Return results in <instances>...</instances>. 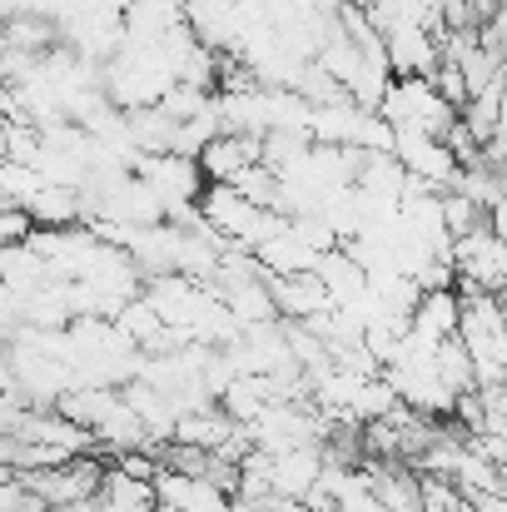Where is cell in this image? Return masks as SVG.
<instances>
[{
  "label": "cell",
  "mask_w": 507,
  "mask_h": 512,
  "mask_svg": "<svg viewBox=\"0 0 507 512\" xmlns=\"http://www.w3.org/2000/svg\"><path fill=\"white\" fill-rule=\"evenodd\" d=\"M135 174H145L150 184H155V194L165 199L169 209H179V204H199L204 199V189H209V174L199 160H189V155H145V165Z\"/></svg>",
  "instance_id": "5b68a950"
},
{
  "label": "cell",
  "mask_w": 507,
  "mask_h": 512,
  "mask_svg": "<svg viewBox=\"0 0 507 512\" xmlns=\"http://www.w3.org/2000/svg\"><path fill=\"white\" fill-rule=\"evenodd\" d=\"M324 463H329L324 443H304V448H284V453H274V463H269V473H274V493L304 503V498L319 488Z\"/></svg>",
  "instance_id": "52a82bcc"
},
{
  "label": "cell",
  "mask_w": 507,
  "mask_h": 512,
  "mask_svg": "<svg viewBox=\"0 0 507 512\" xmlns=\"http://www.w3.org/2000/svg\"><path fill=\"white\" fill-rule=\"evenodd\" d=\"M35 214L25 209V204H5V214H0V239L5 244H30L35 239Z\"/></svg>",
  "instance_id": "ac0fdd59"
},
{
  "label": "cell",
  "mask_w": 507,
  "mask_h": 512,
  "mask_svg": "<svg viewBox=\"0 0 507 512\" xmlns=\"http://www.w3.org/2000/svg\"><path fill=\"white\" fill-rule=\"evenodd\" d=\"M413 329L438 343L453 339V334L463 329V294H453V289H428V294L418 299V309H413Z\"/></svg>",
  "instance_id": "8fae6325"
},
{
  "label": "cell",
  "mask_w": 507,
  "mask_h": 512,
  "mask_svg": "<svg viewBox=\"0 0 507 512\" xmlns=\"http://www.w3.org/2000/svg\"><path fill=\"white\" fill-rule=\"evenodd\" d=\"M319 279H324V289H329L334 309H353V304H358V294L368 289V269H363L343 244L329 249V254L319 259Z\"/></svg>",
  "instance_id": "30bf717a"
},
{
  "label": "cell",
  "mask_w": 507,
  "mask_h": 512,
  "mask_svg": "<svg viewBox=\"0 0 507 512\" xmlns=\"http://www.w3.org/2000/svg\"><path fill=\"white\" fill-rule=\"evenodd\" d=\"M433 85L443 90V100H448V105L468 110V100H473V85H468V75H463V65H458V60H443V65H438V75H433Z\"/></svg>",
  "instance_id": "e0dca14e"
},
{
  "label": "cell",
  "mask_w": 507,
  "mask_h": 512,
  "mask_svg": "<svg viewBox=\"0 0 507 512\" xmlns=\"http://www.w3.org/2000/svg\"><path fill=\"white\" fill-rule=\"evenodd\" d=\"M234 433H239V423L224 413V403H209V408H199V413H184L169 443L204 448V453H224V448L234 443Z\"/></svg>",
  "instance_id": "9c48e42d"
},
{
  "label": "cell",
  "mask_w": 507,
  "mask_h": 512,
  "mask_svg": "<svg viewBox=\"0 0 507 512\" xmlns=\"http://www.w3.org/2000/svg\"><path fill=\"white\" fill-rule=\"evenodd\" d=\"M40 189H45V174L35 170V165H20V160H5L0 165V194H5V204H30Z\"/></svg>",
  "instance_id": "9a60e30c"
},
{
  "label": "cell",
  "mask_w": 507,
  "mask_h": 512,
  "mask_svg": "<svg viewBox=\"0 0 507 512\" xmlns=\"http://www.w3.org/2000/svg\"><path fill=\"white\" fill-rule=\"evenodd\" d=\"M378 110L398 130H423V135H438V140H448V130L463 120V110L443 100V90L433 85V75H393V85H388V95H383Z\"/></svg>",
  "instance_id": "6da1fadb"
},
{
  "label": "cell",
  "mask_w": 507,
  "mask_h": 512,
  "mask_svg": "<svg viewBox=\"0 0 507 512\" xmlns=\"http://www.w3.org/2000/svg\"><path fill=\"white\" fill-rule=\"evenodd\" d=\"M388 40V65L393 75H438L443 65V35L423 20H398L383 30Z\"/></svg>",
  "instance_id": "277c9868"
},
{
  "label": "cell",
  "mask_w": 507,
  "mask_h": 512,
  "mask_svg": "<svg viewBox=\"0 0 507 512\" xmlns=\"http://www.w3.org/2000/svg\"><path fill=\"white\" fill-rule=\"evenodd\" d=\"M393 155L403 160V170L418 174V179H428L433 189H458V179H463V160H458V155H453V145H448V140H438V135L398 130Z\"/></svg>",
  "instance_id": "3957f363"
},
{
  "label": "cell",
  "mask_w": 507,
  "mask_h": 512,
  "mask_svg": "<svg viewBox=\"0 0 507 512\" xmlns=\"http://www.w3.org/2000/svg\"><path fill=\"white\" fill-rule=\"evenodd\" d=\"M105 498L120 512H160V488L145 483V478H130V473L115 468V463H110V473H105Z\"/></svg>",
  "instance_id": "4fadbf2b"
},
{
  "label": "cell",
  "mask_w": 507,
  "mask_h": 512,
  "mask_svg": "<svg viewBox=\"0 0 507 512\" xmlns=\"http://www.w3.org/2000/svg\"><path fill=\"white\" fill-rule=\"evenodd\" d=\"M453 264H458V284L463 289H488L498 294L507 284V239L493 234V224L453 239Z\"/></svg>",
  "instance_id": "7a4b0ae2"
},
{
  "label": "cell",
  "mask_w": 507,
  "mask_h": 512,
  "mask_svg": "<svg viewBox=\"0 0 507 512\" xmlns=\"http://www.w3.org/2000/svg\"><path fill=\"white\" fill-rule=\"evenodd\" d=\"M209 105H214V90H204V85H184V80L160 100V110H169L174 120H194V115H204Z\"/></svg>",
  "instance_id": "2e32d148"
},
{
  "label": "cell",
  "mask_w": 507,
  "mask_h": 512,
  "mask_svg": "<svg viewBox=\"0 0 507 512\" xmlns=\"http://www.w3.org/2000/svg\"><path fill=\"white\" fill-rule=\"evenodd\" d=\"M443 219H448V234L463 239V234H473V229L488 224V209L473 194H463V189H443Z\"/></svg>",
  "instance_id": "5bb4252c"
},
{
  "label": "cell",
  "mask_w": 507,
  "mask_h": 512,
  "mask_svg": "<svg viewBox=\"0 0 507 512\" xmlns=\"http://www.w3.org/2000/svg\"><path fill=\"white\" fill-rule=\"evenodd\" d=\"M160 488V508L165 512H234V493L219 488L214 478L204 473H179V468H165L155 478Z\"/></svg>",
  "instance_id": "8992f818"
},
{
  "label": "cell",
  "mask_w": 507,
  "mask_h": 512,
  "mask_svg": "<svg viewBox=\"0 0 507 512\" xmlns=\"http://www.w3.org/2000/svg\"><path fill=\"white\" fill-rule=\"evenodd\" d=\"M115 468H125L130 478H145V483H155L160 473H165V463H155L145 448H130V453H115Z\"/></svg>",
  "instance_id": "d6986e66"
},
{
  "label": "cell",
  "mask_w": 507,
  "mask_h": 512,
  "mask_svg": "<svg viewBox=\"0 0 507 512\" xmlns=\"http://www.w3.org/2000/svg\"><path fill=\"white\" fill-rule=\"evenodd\" d=\"M319 249L314 244H304L294 229H284L279 239H269L264 249H259V264H264V274H314L319 269Z\"/></svg>",
  "instance_id": "7c38bea8"
},
{
  "label": "cell",
  "mask_w": 507,
  "mask_h": 512,
  "mask_svg": "<svg viewBox=\"0 0 507 512\" xmlns=\"http://www.w3.org/2000/svg\"><path fill=\"white\" fill-rule=\"evenodd\" d=\"M269 289H274L284 319H304V324H309V319H319L324 309H334V299H329L319 269H314V274H269Z\"/></svg>",
  "instance_id": "ba28073f"
}]
</instances>
